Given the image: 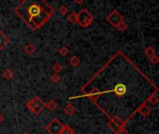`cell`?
<instances>
[{"mask_svg":"<svg viewBox=\"0 0 159 134\" xmlns=\"http://www.w3.org/2000/svg\"><path fill=\"white\" fill-rule=\"evenodd\" d=\"M14 13L31 30L36 31L50 20L54 8L46 0H22Z\"/></svg>","mask_w":159,"mask_h":134,"instance_id":"cell-1","label":"cell"},{"mask_svg":"<svg viewBox=\"0 0 159 134\" xmlns=\"http://www.w3.org/2000/svg\"><path fill=\"white\" fill-rule=\"evenodd\" d=\"M93 21H94V16L86 8H82L77 13V23H79L84 28L90 26Z\"/></svg>","mask_w":159,"mask_h":134,"instance_id":"cell-2","label":"cell"},{"mask_svg":"<svg viewBox=\"0 0 159 134\" xmlns=\"http://www.w3.org/2000/svg\"><path fill=\"white\" fill-rule=\"evenodd\" d=\"M27 108L32 111L34 114L35 115H39L43 110L44 108H46V104L40 99V97L38 96H35L34 99H32L31 101H29L26 104Z\"/></svg>","mask_w":159,"mask_h":134,"instance_id":"cell-3","label":"cell"},{"mask_svg":"<svg viewBox=\"0 0 159 134\" xmlns=\"http://www.w3.org/2000/svg\"><path fill=\"white\" fill-rule=\"evenodd\" d=\"M62 129H63V125L58 118H53L45 127V131L48 132L49 134H61Z\"/></svg>","mask_w":159,"mask_h":134,"instance_id":"cell-4","label":"cell"},{"mask_svg":"<svg viewBox=\"0 0 159 134\" xmlns=\"http://www.w3.org/2000/svg\"><path fill=\"white\" fill-rule=\"evenodd\" d=\"M106 21L114 27H117L121 22L124 21V17L123 15H121L119 13V11L117 9L113 10L107 17H106Z\"/></svg>","mask_w":159,"mask_h":134,"instance_id":"cell-5","label":"cell"},{"mask_svg":"<svg viewBox=\"0 0 159 134\" xmlns=\"http://www.w3.org/2000/svg\"><path fill=\"white\" fill-rule=\"evenodd\" d=\"M113 91L115 92V94H116L117 97L120 98V97H122V96H124V95L126 94V92H127V87H126L125 84L118 83V84L115 87V89H114Z\"/></svg>","mask_w":159,"mask_h":134,"instance_id":"cell-6","label":"cell"},{"mask_svg":"<svg viewBox=\"0 0 159 134\" xmlns=\"http://www.w3.org/2000/svg\"><path fill=\"white\" fill-rule=\"evenodd\" d=\"M10 42L9 37H7V35H6L1 30H0V51L3 50Z\"/></svg>","mask_w":159,"mask_h":134,"instance_id":"cell-7","label":"cell"},{"mask_svg":"<svg viewBox=\"0 0 159 134\" xmlns=\"http://www.w3.org/2000/svg\"><path fill=\"white\" fill-rule=\"evenodd\" d=\"M138 112L143 116V117H148L151 113V108L149 106H147L145 104H143L139 109H138Z\"/></svg>","mask_w":159,"mask_h":134,"instance_id":"cell-8","label":"cell"},{"mask_svg":"<svg viewBox=\"0 0 159 134\" xmlns=\"http://www.w3.org/2000/svg\"><path fill=\"white\" fill-rule=\"evenodd\" d=\"M35 46L34 45V44H27L25 47H24V49H23V50H24V52L27 54V55H33L34 52H35Z\"/></svg>","mask_w":159,"mask_h":134,"instance_id":"cell-9","label":"cell"},{"mask_svg":"<svg viewBox=\"0 0 159 134\" xmlns=\"http://www.w3.org/2000/svg\"><path fill=\"white\" fill-rule=\"evenodd\" d=\"M63 111L65 112L66 115H68V116H73V115L75 113L76 109H75V107L73 104H67V105L64 107Z\"/></svg>","mask_w":159,"mask_h":134,"instance_id":"cell-10","label":"cell"},{"mask_svg":"<svg viewBox=\"0 0 159 134\" xmlns=\"http://www.w3.org/2000/svg\"><path fill=\"white\" fill-rule=\"evenodd\" d=\"M67 21L71 23V24H76L77 23V13L75 12H71L68 17H67Z\"/></svg>","mask_w":159,"mask_h":134,"instance_id":"cell-11","label":"cell"},{"mask_svg":"<svg viewBox=\"0 0 159 134\" xmlns=\"http://www.w3.org/2000/svg\"><path fill=\"white\" fill-rule=\"evenodd\" d=\"M107 125H108V127H109V128H110V129H111V130H112V131H113V132H114L116 134L117 133V132L121 130V129H120V128H119V127H118V126H117V125H116V124L112 119H110V120L108 121Z\"/></svg>","mask_w":159,"mask_h":134,"instance_id":"cell-12","label":"cell"},{"mask_svg":"<svg viewBox=\"0 0 159 134\" xmlns=\"http://www.w3.org/2000/svg\"><path fill=\"white\" fill-rule=\"evenodd\" d=\"M69 63H70L73 67H77V66L80 64V59H79L77 56L74 55V56H72L71 59L69 60Z\"/></svg>","mask_w":159,"mask_h":134,"instance_id":"cell-13","label":"cell"},{"mask_svg":"<svg viewBox=\"0 0 159 134\" xmlns=\"http://www.w3.org/2000/svg\"><path fill=\"white\" fill-rule=\"evenodd\" d=\"M144 53H145V55H146L147 57L151 58L153 55H155V54H156V50H155V49H154V48H152L151 46H148V47H146V48H145V49H144Z\"/></svg>","mask_w":159,"mask_h":134,"instance_id":"cell-14","label":"cell"},{"mask_svg":"<svg viewBox=\"0 0 159 134\" xmlns=\"http://www.w3.org/2000/svg\"><path fill=\"white\" fill-rule=\"evenodd\" d=\"M46 107H48L50 111H55L57 109V107H58V104L54 100H50L48 103V104H46Z\"/></svg>","mask_w":159,"mask_h":134,"instance_id":"cell-15","label":"cell"},{"mask_svg":"<svg viewBox=\"0 0 159 134\" xmlns=\"http://www.w3.org/2000/svg\"><path fill=\"white\" fill-rule=\"evenodd\" d=\"M61 134H75V131L71 126L65 125V126H63V129H62Z\"/></svg>","mask_w":159,"mask_h":134,"instance_id":"cell-16","label":"cell"},{"mask_svg":"<svg viewBox=\"0 0 159 134\" xmlns=\"http://www.w3.org/2000/svg\"><path fill=\"white\" fill-rule=\"evenodd\" d=\"M3 76H4L6 79L9 80V79H11V78L14 76V73H13V71L10 70V69H6V70L4 71V73H3Z\"/></svg>","mask_w":159,"mask_h":134,"instance_id":"cell-17","label":"cell"},{"mask_svg":"<svg viewBox=\"0 0 159 134\" xmlns=\"http://www.w3.org/2000/svg\"><path fill=\"white\" fill-rule=\"evenodd\" d=\"M112 120H113V121H114V122H115V123H116V124L120 129H122V128L124 127V122L122 121V119H121L119 117L116 116L115 118H112Z\"/></svg>","mask_w":159,"mask_h":134,"instance_id":"cell-18","label":"cell"},{"mask_svg":"<svg viewBox=\"0 0 159 134\" xmlns=\"http://www.w3.org/2000/svg\"><path fill=\"white\" fill-rule=\"evenodd\" d=\"M148 102H150L153 105H156V104H157V103H158V97L157 96V92L155 93V94H153L148 100H147Z\"/></svg>","mask_w":159,"mask_h":134,"instance_id":"cell-19","label":"cell"},{"mask_svg":"<svg viewBox=\"0 0 159 134\" xmlns=\"http://www.w3.org/2000/svg\"><path fill=\"white\" fill-rule=\"evenodd\" d=\"M59 53L61 55V56H66L68 53H69V49L67 48V47H65V46H62L61 48H60L59 49Z\"/></svg>","mask_w":159,"mask_h":134,"instance_id":"cell-20","label":"cell"},{"mask_svg":"<svg viewBox=\"0 0 159 134\" xmlns=\"http://www.w3.org/2000/svg\"><path fill=\"white\" fill-rule=\"evenodd\" d=\"M52 70L55 72V74H58L60 73L61 70H62V65L59 62H56L53 66H52Z\"/></svg>","mask_w":159,"mask_h":134,"instance_id":"cell-21","label":"cell"},{"mask_svg":"<svg viewBox=\"0 0 159 134\" xmlns=\"http://www.w3.org/2000/svg\"><path fill=\"white\" fill-rule=\"evenodd\" d=\"M59 13H60L61 15H62V16L66 15V14L68 13V7H67L66 6H64V5L61 6L60 8H59Z\"/></svg>","mask_w":159,"mask_h":134,"instance_id":"cell-22","label":"cell"},{"mask_svg":"<svg viewBox=\"0 0 159 134\" xmlns=\"http://www.w3.org/2000/svg\"><path fill=\"white\" fill-rule=\"evenodd\" d=\"M128 27H129L128 24H127L125 21H123V22H121L116 28H117V30H119V31H121V32H125V31L128 29Z\"/></svg>","mask_w":159,"mask_h":134,"instance_id":"cell-23","label":"cell"},{"mask_svg":"<svg viewBox=\"0 0 159 134\" xmlns=\"http://www.w3.org/2000/svg\"><path fill=\"white\" fill-rule=\"evenodd\" d=\"M50 80H51V82H53V83L57 84V83H59V82H60L61 77H60V76H59L58 74H54V75H52V76H51Z\"/></svg>","mask_w":159,"mask_h":134,"instance_id":"cell-24","label":"cell"},{"mask_svg":"<svg viewBox=\"0 0 159 134\" xmlns=\"http://www.w3.org/2000/svg\"><path fill=\"white\" fill-rule=\"evenodd\" d=\"M150 62H151L153 64H157L159 62V57L157 55V54L153 55V56L150 58Z\"/></svg>","mask_w":159,"mask_h":134,"instance_id":"cell-25","label":"cell"},{"mask_svg":"<svg viewBox=\"0 0 159 134\" xmlns=\"http://www.w3.org/2000/svg\"><path fill=\"white\" fill-rule=\"evenodd\" d=\"M116 134H129V132L127 130H125L124 128H122V129H121V130H120V131H119V132H118Z\"/></svg>","mask_w":159,"mask_h":134,"instance_id":"cell-26","label":"cell"},{"mask_svg":"<svg viewBox=\"0 0 159 134\" xmlns=\"http://www.w3.org/2000/svg\"><path fill=\"white\" fill-rule=\"evenodd\" d=\"M74 1H75V3H76L77 5H81L82 3L85 2V0H74Z\"/></svg>","mask_w":159,"mask_h":134,"instance_id":"cell-27","label":"cell"},{"mask_svg":"<svg viewBox=\"0 0 159 134\" xmlns=\"http://www.w3.org/2000/svg\"><path fill=\"white\" fill-rule=\"evenodd\" d=\"M3 120H4V117L0 114V123H2V122H3Z\"/></svg>","mask_w":159,"mask_h":134,"instance_id":"cell-28","label":"cell"},{"mask_svg":"<svg viewBox=\"0 0 159 134\" xmlns=\"http://www.w3.org/2000/svg\"><path fill=\"white\" fill-rule=\"evenodd\" d=\"M23 134H30V133H29V132H24Z\"/></svg>","mask_w":159,"mask_h":134,"instance_id":"cell-29","label":"cell"},{"mask_svg":"<svg viewBox=\"0 0 159 134\" xmlns=\"http://www.w3.org/2000/svg\"><path fill=\"white\" fill-rule=\"evenodd\" d=\"M21 1H22V0H21Z\"/></svg>","mask_w":159,"mask_h":134,"instance_id":"cell-30","label":"cell"}]
</instances>
